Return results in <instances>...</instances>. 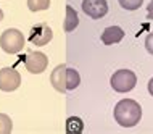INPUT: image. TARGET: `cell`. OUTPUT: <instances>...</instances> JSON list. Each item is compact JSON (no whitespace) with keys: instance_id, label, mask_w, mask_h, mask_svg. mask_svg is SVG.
<instances>
[{"instance_id":"9c48e42d","label":"cell","mask_w":153,"mask_h":134,"mask_svg":"<svg viewBox=\"0 0 153 134\" xmlns=\"http://www.w3.org/2000/svg\"><path fill=\"white\" fill-rule=\"evenodd\" d=\"M123 37H124L123 28H119V26H108V28H105V31L102 32V42L105 45H113V44L121 42Z\"/></svg>"},{"instance_id":"277c9868","label":"cell","mask_w":153,"mask_h":134,"mask_svg":"<svg viewBox=\"0 0 153 134\" xmlns=\"http://www.w3.org/2000/svg\"><path fill=\"white\" fill-rule=\"evenodd\" d=\"M47 65H48L47 55L42 53V52H37V50L27 52L26 58H24V66H26V70L32 74L44 73L45 68H47Z\"/></svg>"},{"instance_id":"5b68a950","label":"cell","mask_w":153,"mask_h":134,"mask_svg":"<svg viewBox=\"0 0 153 134\" xmlns=\"http://www.w3.org/2000/svg\"><path fill=\"white\" fill-rule=\"evenodd\" d=\"M21 86V76L15 68H2L0 70V91L13 92Z\"/></svg>"},{"instance_id":"7a4b0ae2","label":"cell","mask_w":153,"mask_h":134,"mask_svg":"<svg viewBox=\"0 0 153 134\" xmlns=\"http://www.w3.org/2000/svg\"><path fill=\"white\" fill-rule=\"evenodd\" d=\"M137 84V76H135L134 71L131 70H118L116 73H113V76L110 78V86L113 87V91L124 94V92H129L135 87Z\"/></svg>"},{"instance_id":"4fadbf2b","label":"cell","mask_w":153,"mask_h":134,"mask_svg":"<svg viewBox=\"0 0 153 134\" xmlns=\"http://www.w3.org/2000/svg\"><path fill=\"white\" fill-rule=\"evenodd\" d=\"M13 129V121L8 115L5 113H0V134H8Z\"/></svg>"},{"instance_id":"3957f363","label":"cell","mask_w":153,"mask_h":134,"mask_svg":"<svg viewBox=\"0 0 153 134\" xmlns=\"http://www.w3.org/2000/svg\"><path fill=\"white\" fill-rule=\"evenodd\" d=\"M24 42H26V39H24L23 32L18 31V29H7L0 36V47L3 49V52L10 53V55L21 52Z\"/></svg>"},{"instance_id":"30bf717a","label":"cell","mask_w":153,"mask_h":134,"mask_svg":"<svg viewBox=\"0 0 153 134\" xmlns=\"http://www.w3.org/2000/svg\"><path fill=\"white\" fill-rule=\"evenodd\" d=\"M77 26H79V16H77V11L74 10L71 5H68V7H66V16H65L63 29L66 32H71Z\"/></svg>"},{"instance_id":"d6986e66","label":"cell","mask_w":153,"mask_h":134,"mask_svg":"<svg viewBox=\"0 0 153 134\" xmlns=\"http://www.w3.org/2000/svg\"><path fill=\"white\" fill-rule=\"evenodd\" d=\"M2 19H3V11L0 10V21H2Z\"/></svg>"},{"instance_id":"7c38bea8","label":"cell","mask_w":153,"mask_h":134,"mask_svg":"<svg viewBox=\"0 0 153 134\" xmlns=\"http://www.w3.org/2000/svg\"><path fill=\"white\" fill-rule=\"evenodd\" d=\"M79 84H81L79 71L74 70V68H68V71H66V87H68V91L77 89Z\"/></svg>"},{"instance_id":"6da1fadb","label":"cell","mask_w":153,"mask_h":134,"mask_svg":"<svg viewBox=\"0 0 153 134\" xmlns=\"http://www.w3.org/2000/svg\"><path fill=\"white\" fill-rule=\"evenodd\" d=\"M113 115L119 126L132 128L139 124V121L142 120V107L139 105V102L132 99H123L114 105Z\"/></svg>"},{"instance_id":"ba28073f","label":"cell","mask_w":153,"mask_h":134,"mask_svg":"<svg viewBox=\"0 0 153 134\" xmlns=\"http://www.w3.org/2000/svg\"><path fill=\"white\" fill-rule=\"evenodd\" d=\"M66 71H68V66L66 65H58L50 74L52 86L58 92H61V94L68 92V87H66Z\"/></svg>"},{"instance_id":"2e32d148","label":"cell","mask_w":153,"mask_h":134,"mask_svg":"<svg viewBox=\"0 0 153 134\" xmlns=\"http://www.w3.org/2000/svg\"><path fill=\"white\" fill-rule=\"evenodd\" d=\"M145 49L150 55H153V32L145 37Z\"/></svg>"},{"instance_id":"8fae6325","label":"cell","mask_w":153,"mask_h":134,"mask_svg":"<svg viewBox=\"0 0 153 134\" xmlns=\"http://www.w3.org/2000/svg\"><path fill=\"white\" fill-rule=\"evenodd\" d=\"M84 131V121L79 116H69L66 120V133L69 134H79Z\"/></svg>"},{"instance_id":"52a82bcc","label":"cell","mask_w":153,"mask_h":134,"mask_svg":"<svg viewBox=\"0 0 153 134\" xmlns=\"http://www.w3.org/2000/svg\"><path fill=\"white\" fill-rule=\"evenodd\" d=\"M82 11L92 19H100L108 13L106 0H82Z\"/></svg>"},{"instance_id":"e0dca14e","label":"cell","mask_w":153,"mask_h":134,"mask_svg":"<svg viewBox=\"0 0 153 134\" xmlns=\"http://www.w3.org/2000/svg\"><path fill=\"white\" fill-rule=\"evenodd\" d=\"M147 16H148V19H152V21H153V0L147 5Z\"/></svg>"},{"instance_id":"5bb4252c","label":"cell","mask_w":153,"mask_h":134,"mask_svg":"<svg viewBox=\"0 0 153 134\" xmlns=\"http://www.w3.org/2000/svg\"><path fill=\"white\" fill-rule=\"evenodd\" d=\"M27 7L31 11H42L50 7V0H27Z\"/></svg>"},{"instance_id":"ac0fdd59","label":"cell","mask_w":153,"mask_h":134,"mask_svg":"<svg viewBox=\"0 0 153 134\" xmlns=\"http://www.w3.org/2000/svg\"><path fill=\"white\" fill-rule=\"evenodd\" d=\"M148 92H150V95H152V97H153V78L150 79V81H148Z\"/></svg>"},{"instance_id":"8992f818","label":"cell","mask_w":153,"mask_h":134,"mask_svg":"<svg viewBox=\"0 0 153 134\" xmlns=\"http://www.w3.org/2000/svg\"><path fill=\"white\" fill-rule=\"evenodd\" d=\"M53 32L52 29L47 26L45 23H37L36 26L31 28L29 32V42L36 47H42V45H47L52 40Z\"/></svg>"},{"instance_id":"9a60e30c","label":"cell","mask_w":153,"mask_h":134,"mask_svg":"<svg viewBox=\"0 0 153 134\" xmlns=\"http://www.w3.org/2000/svg\"><path fill=\"white\" fill-rule=\"evenodd\" d=\"M142 3H143V0H119L121 8H124V10H127V11L137 10V8L142 7Z\"/></svg>"}]
</instances>
